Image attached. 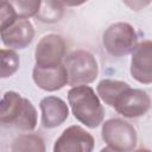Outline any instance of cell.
I'll return each mask as SVG.
<instances>
[{"label":"cell","mask_w":152,"mask_h":152,"mask_svg":"<svg viewBox=\"0 0 152 152\" xmlns=\"http://www.w3.org/2000/svg\"><path fill=\"white\" fill-rule=\"evenodd\" d=\"M11 151L13 152H28V151L44 152L45 145H44L43 138L39 134L28 133V134H23L15 138L12 142Z\"/></svg>","instance_id":"cell-15"},{"label":"cell","mask_w":152,"mask_h":152,"mask_svg":"<svg viewBox=\"0 0 152 152\" xmlns=\"http://www.w3.org/2000/svg\"><path fill=\"white\" fill-rule=\"evenodd\" d=\"M94 138L81 126H70L63 131L53 145L55 152H90L94 148Z\"/></svg>","instance_id":"cell-7"},{"label":"cell","mask_w":152,"mask_h":152,"mask_svg":"<svg viewBox=\"0 0 152 152\" xmlns=\"http://www.w3.org/2000/svg\"><path fill=\"white\" fill-rule=\"evenodd\" d=\"M34 83L45 91H56L68 84L69 77L66 68L63 64L53 68H42L34 65L32 71Z\"/></svg>","instance_id":"cell-10"},{"label":"cell","mask_w":152,"mask_h":152,"mask_svg":"<svg viewBox=\"0 0 152 152\" xmlns=\"http://www.w3.org/2000/svg\"><path fill=\"white\" fill-rule=\"evenodd\" d=\"M34 38V28L28 19L18 18L12 25L1 30V40L10 49H25Z\"/></svg>","instance_id":"cell-9"},{"label":"cell","mask_w":152,"mask_h":152,"mask_svg":"<svg viewBox=\"0 0 152 152\" xmlns=\"http://www.w3.org/2000/svg\"><path fill=\"white\" fill-rule=\"evenodd\" d=\"M18 19V15L13 8V6L10 4L8 0H1L0 2V20H1V30L12 25Z\"/></svg>","instance_id":"cell-19"},{"label":"cell","mask_w":152,"mask_h":152,"mask_svg":"<svg viewBox=\"0 0 152 152\" xmlns=\"http://www.w3.org/2000/svg\"><path fill=\"white\" fill-rule=\"evenodd\" d=\"M64 4L61 0H42L40 8L36 14V19L40 23L52 24L63 17Z\"/></svg>","instance_id":"cell-14"},{"label":"cell","mask_w":152,"mask_h":152,"mask_svg":"<svg viewBox=\"0 0 152 152\" xmlns=\"http://www.w3.org/2000/svg\"><path fill=\"white\" fill-rule=\"evenodd\" d=\"M68 101L75 119L88 128H96L102 124L104 109L91 87L87 84L72 87L68 91Z\"/></svg>","instance_id":"cell-1"},{"label":"cell","mask_w":152,"mask_h":152,"mask_svg":"<svg viewBox=\"0 0 152 152\" xmlns=\"http://www.w3.org/2000/svg\"><path fill=\"white\" fill-rule=\"evenodd\" d=\"M36 126H37V110H36L34 106L32 104V102L30 100L25 99L23 110L13 127L17 129H20V131L31 132L36 128Z\"/></svg>","instance_id":"cell-16"},{"label":"cell","mask_w":152,"mask_h":152,"mask_svg":"<svg viewBox=\"0 0 152 152\" xmlns=\"http://www.w3.org/2000/svg\"><path fill=\"white\" fill-rule=\"evenodd\" d=\"M101 135L107 147L104 150H112L118 152L132 151L138 142V135L135 128L127 121L121 119H109L102 124Z\"/></svg>","instance_id":"cell-3"},{"label":"cell","mask_w":152,"mask_h":152,"mask_svg":"<svg viewBox=\"0 0 152 152\" xmlns=\"http://www.w3.org/2000/svg\"><path fill=\"white\" fill-rule=\"evenodd\" d=\"M102 44L109 55L122 57L133 51L138 44V34L131 24L115 23L104 31Z\"/></svg>","instance_id":"cell-4"},{"label":"cell","mask_w":152,"mask_h":152,"mask_svg":"<svg viewBox=\"0 0 152 152\" xmlns=\"http://www.w3.org/2000/svg\"><path fill=\"white\" fill-rule=\"evenodd\" d=\"M39 108L42 112V125L45 128H55L62 125L69 116L68 104L57 96H46L40 103Z\"/></svg>","instance_id":"cell-11"},{"label":"cell","mask_w":152,"mask_h":152,"mask_svg":"<svg viewBox=\"0 0 152 152\" xmlns=\"http://www.w3.org/2000/svg\"><path fill=\"white\" fill-rule=\"evenodd\" d=\"M20 59L15 51L11 49H1V78L12 76L19 69Z\"/></svg>","instance_id":"cell-17"},{"label":"cell","mask_w":152,"mask_h":152,"mask_svg":"<svg viewBox=\"0 0 152 152\" xmlns=\"http://www.w3.org/2000/svg\"><path fill=\"white\" fill-rule=\"evenodd\" d=\"M129 71L139 83H152V40H144L135 45L132 51Z\"/></svg>","instance_id":"cell-8"},{"label":"cell","mask_w":152,"mask_h":152,"mask_svg":"<svg viewBox=\"0 0 152 152\" xmlns=\"http://www.w3.org/2000/svg\"><path fill=\"white\" fill-rule=\"evenodd\" d=\"M128 87H129V84L126 82L106 78V80H102L99 82V84L96 87V91H97V95L100 96V99L104 103H107L110 107H114L118 97Z\"/></svg>","instance_id":"cell-13"},{"label":"cell","mask_w":152,"mask_h":152,"mask_svg":"<svg viewBox=\"0 0 152 152\" xmlns=\"http://www.w3.org/2000/svg\"><path fill=\"white\" fill-rule=\"evenodd\" d=\"M25 97H21L15 91H6L0 102V122L4 127H13L19 118Z\"/></svg>","instance_id":"cell-12"},{"label":"cell","mask_w":152,"mask_h":152,"mask_svg":"<svg viewBox=\"0 0 152 152\" xmlns=\"http://www.w3.org/2000/svg\"><path fill=\"white\" fill-rule=\"evenodd\" d=\"M122 2L132 11L137 12V11H140V10L147 7L152 2V0H122Z\"/></svg>","instance_id":"cell-20"},{"label":"cell","mask_w":152,"mask_h":152,"mask_svg":"<svg viewBox=\"0 0 152 152\" xmlns=\"http://www.w3.org/2000/svg\"><path fill=\"white\" fill-rule=\"evenodd\" d=\"M65 6H69V7H76V6H81L83 5L84 2H87L88 0H61Z\"/></svg>","instance_id":"cell-21"},{"label":"cell","mask_w":152,"mask_h":152,"mask_svg":"<svg viewBox=\"0 0 152 152\" xmlns=\"http://www.w3.org/2000/svg\"><path fill=\"white\" fill-rule=\"evenodd\" d=\"M66 52V44L59 34L50 33L40 38L34 50L36 65L53 68L63 64Z\"/></svg>","instance_id":"cell-5"},{"label":"cell","mask_w":152,"mask_h":152,"mask_svg":"<svg viewBox=\"0 0 152 152\" xmlns=\"http://www.w3.org/2000/svg\"><path fill=\"white\" fill-rule=\"evenodd\" d=\"M13 6L18 18L28 19L31 17H36L40 8L42 0H8Z\"/></svg>","instance_id":"cell-18"},{"label":"cell","mask_w":152,"mask_h":152,"mask_svg":"<svg viewBox=\"0 0 152 152\" xmlns=\"http://www.w3.org/2000/svg\"><path fill=\"white\" fill-rule=\"evenodd\" d=\"M68 71V84L71 87L88 84L96 80L99 65L93 53L86 50H75L64 58Z\"/></svg>","instance_id":"cell-2"},{"label":"cell","mask_w":152,"mask_h":152,"mask_svg":"<svg viewBox=\"0 0 152 152\" xmlns=\"http://www.w3.org/2000/svg\"><path fill=\"white\" fill-rule=\"evenodd\" d=\"M151 107V99L145 90L128 87L118 97L114 109L125 118H139L146 114Z\"/></svg>","instance_id":"cell-6"}]
</instances>
